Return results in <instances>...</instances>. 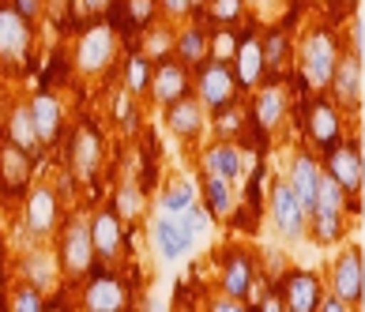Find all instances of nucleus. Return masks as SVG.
<instances>
[{
    "label": "nucleus",
    "instance_id": "obj_1",
    "mask_svg": "<svg viewBox=\"0 0 365 312\" xmlns=\"http://www.w3.org/2000/svg\"><path fill=\"white\" fill-rule=\"evenodd\" d=\"M343 57V42L331 26H313L302 38V49H297V72H302L309 90H328L331 72Z\"/></svg>",
    "mask_w": 365,
    "mask_h": 312
},
{
    "label": "nucleus",
    "instance_id": "obj_2",
    "mask_svg": "<svg viewBox=\"0 0 365 312\" xmlns=\"http://www.w3.org/2000/svg\"><path fill=\"white\" fill-rule=\"evenodd\" d=\"M192 94L211 117L230 110V105H237V98H241V90L234 83V72H230V64H222V61H204L200 68H192Z\"/></svg>",
    "mask_w": 365,
    "mask_h": 312
},
{
    "label": "nucleus",
    "instance_id": "obj_3",
    "mask_svg": "<svg viewBox=\"0 0 365 312\" xmlns=\"http://www.w3.org/2000/svg\"><path fill=\"white\" fill-rule=\"evenodd\" d=\"M117 31L110 23H91L83 34L76 38V49H72V61H76V72L83 76H102L110 72L113 61H117Z\"/></svg>",
    "mask_w": 365,
    "mask_h": 312
},
{
    "label": "nucleus",
    "instance_id": "obj_4",
    "mask_svg": "<svg viewBox=\"0 0 365 312\" xmlns=\"http://www.w3.org/2000/svg\"><path fill=\"white\" fill-rule=\"evenodd\" d=\"M57 264H61V275L72 279V282H83L98 260H94V245H91V229H87V219L76 214L68 219V226L61 229V249H57Z\"/></svg>",
    "mask_w": 365,
    "mask_h": 312
},
{
    "label": "nucleus",
    "instance_id": "obj_5",
    "mask_svg": "<svg viewBox=\"0 0 365 312\" xmlns=\"http://www.w3.org/2000/svg\"><path fill=\"white\" fill-rule=\"evenodd\" d=\"M34 49V23H26L11 4H0V72H23Z\"/></svg>",
    "mask_w": 365,
    "mask_h": 312
},
{
    "label": "nucleus",
    "instance_id": "obj_6",
    "mask_svg": "<svg viewBox=\"0 0 365 312\" xmlns=\"http://www.w3.org/2000/svg\"><path fill=\"white\" fill-rule=\"evenodd\" d=\"M324 173L343 188L346 203L354 207L358 196H361V184H365V158H361V143L358 140H339L331 147L328 155H324Z\"/></svg>",
    "mask_w": 365,
    "mask_h": 312
},
{
    "label": "nucleus",
    "instance_id": "obj_7",
    "mask_svg": "<svg viewBox=\"0 0 365 312\" xmlns=\"http://www.w3.org/2000/svg\"><path fill=\"white\" fill-rule=\"evenodd\" d=\"M23 199V234L31 241H49L61 222V196L53 184H34L19 196Z\"/></svg>",
    "mask_w": 365,
    "mask_h": 312
},
{
    "label": "nucleus",
    "instance_id": "obj_8",
    "mask_svg": "<svg viewBox=\"0 0 365 312\" xmlns=\"http://www.w3.org/2000/svg\"><path fill=\"white\" fill-rule=\"evenodd\" d=\"M196 234L188 229V222L181 219V214H166V211H155L151 219V245L158 252L162 264H181L192 256L196 249Z\"/></svg>",
    "mask_w": 365,
    "mask_h": 312
},
{
    "label": "nucleus",
    "instance_id": "obj_9",
    "mask_svg": "<svg viewBox=\"0 0 365 312\" xmlns=\"http://www.w3.org/2000/svg\"><path fill=\"white\" fill-rule=\"evenodd\" d=\"M267 203H272V226L282 241H302L309 237L305 226H309V211L297 203L294 188L287 184V177L272 181V192H267Z\"/></svg>",
    "mask_w": 365,
    "mask_h": 312
},
{
    "label": "nucleus",
    "instance_id": "obj_10",
    "mask_svg": "<svg viewBox=\"0 0 365 312\" xmlns=\"http://www.w3.org/2000/svg\"><path fill=\"white\" fill-rule=\"evenodd\" d=\"M68 162H72V177L79 181H91L94 173L102 170L106 162V135L94 120H79L76 132H72V143H68Z\"/></svg>",
    "mask_w": 365,
    "mask_h": 312
},
{
    "label": "nucleus",
    "instance_id": "obj_11",
    "mask_svg": "<svg viewBox=\"0 0 365 312\" xmlns=\"http://www.w3.org/2000/svg\"><path fill=\"white\" fill-rule=\"evenodd\" d=\"M302 132H305V140L313 143L317 151L328 155L339 140H346V135H343V110H339L335 102H328V98H317V102L305 110Z\"/></svg>",
    "mask_w": 365,
    "mask_h": 312
},
{
    "label": "nucleus",
    "instance_id": "obj_12",
    "mask_svg": "<svg viewBox=\"0 0 365 312\" xmlns=\"http://www.w3.org/2000/svg\"><path fill=\"white\" fill-rule=\"evenodd\" d=\"M79 305H83V312H125L128 308V286L113 271H91L83 279Z\"/></svg>",
    "mask_w": 365,
    "mask_h": 312
},
{
    "label": "nucleus",
    "instance_id": "obj_13",
    "mask_svg": "<svg viewBox=\"0 0 365 312\" xmlns=\"http://www.w3.org/2000/svg\"><path fill=\"white\" fill-rule=\"evenodd\" d=\"M91 229V245H94V260L102 267H117L120 260V249H125V222L113 207H102L94 211V219H87Z\"/></svg>",
    "mask_w": 365,
    "mask_h": 312
},
{
    "label": "nucleus",
    "instance_id": "obj_14",
    "mask_svg": "<svg viewBox=\"0 0 365 312\" xmlns=\"http://www.w3.org/2000/svg\"><path fill=\"white\" fill-rule=\"evenodd\" d=\"M290 117V90L279 79H264L252 90V120L260 132H279Z\"/></svg>",
    "mask_w": 365,
    "mask_h": 312
},
{
    "label": "nucleus",
    "instance_id": "obj_15",
    "mask_svg": "<svg viewBox=\"0 0 365 312\" xmlns=\"http://www.w3.org/2000/svg\"><path fill=\"white\" fill-rule=\"evenodd\" d=\"M230 72H234V83L241 94H252L267 79L264 76V49H260V34L256 31H245L237 38V49L230 57Z\"/></svg>",
    "mask_w": 365,
    "mask_h": 312
},
{
    "label": "nucleus",
    "instance_id": "obj_16",
    "mask_svg": "<svg viewBox=\"0 0 365 312\" xmlns=\"http://www.w3.org/2000/svg\"><path fill=\"white\" fill-rule=\"evenodd\" d=\"M188 90H192V68H185L178 57H158V64L151 68V87H147L151 102L166 110L170 102H178Z\"/></svg>",
    "mask_w": 365,
    "mask_h": 312
},
{
    "label": "nucleus",
    "instance_id": "obj_17",
    "mask_svg": "<svg viewBox=\"0 0 365 312\" xmlns=\"http://www.w3.org/2000/svg\"><path fill=\"white\" fill-rule=\"evenodd\" d=\"M331 102L339 105L343 113L350 110H358L361 98H365V68H361V57H354V53H343L339 64H335V72H331Z\"/></svg>",
    "mask_w": 365,
    "mask_h": 312
},
{
    "label": "nucleus",
    "instance_id": "obj_18",
    "mask_svg": "<svg viewBox=\"0 0 365 312\" xmlns=\"http://www.w3.org/2000/svg\"><path fill=\"white\" fill-rule=\"evenodd\" d=\"M252 286H256V256L245 249H230L219 267V293L234 297V301H245Z\"/></svg>",
    "mask_w": 365,
    "mask_h": 312
},
{
    "label": "nucleus",
    "instance_id": "obj_19",
    "mask_svg": "<svg viewBox=\"0 0 365 312\" xmlns=\"http://www.w3.org/2000/svg\"><path fill=\"white\" fill-rule=\"evenodd\" d=\"M331 293L346 305H361L365 301V264H361V252L358 249H346L335 256L331 264Z\"/></svg>",
    "mask_w": 365,
    "mask_h": 312
},
{
    "label": "nucleus",
    "instance_id": "obj_20",
    "mask_svg": "<svg viewBox=\"0 0 365 312\" xmlns=\"http://www.w3.org/2000/svg\"><path fill=\"white\" fill-rule=\"evenodd\" d=\"M200 173H215L230 184H241L245 181V151L234 143V140H219L200 151Z\"/></svg>",
    "mask_w": 365,
    "mask_h": 312
},
{
    "label": "nucleus",
    "instance_id": "obj_21",
    "mask_svg": "<svg viewBox=\"0 0 365 312\" xmlns=\"http://www.w3.org/2000/svg\"><path fill=\"white\" fill-rule=\"evenodd\" d=\"M166 128L178 135V140H185V143H196L200 135H204V128H207V110L200 105V98H196L192 90L181 94L178 102L166 105Z\"/></svg>",
    "mask_w": 365,
    "mask_h": 312
},
{
    "label": "nucleus",
    "instance_id": "obj_22",
    "mask_svg": "<svg viewBox=\"0 0 365 312\" xmlns=\"http://www.w3.org/2000/svg\"><path fill=\"white\" fill-rule=\"evenodd\" d=\"M31 166H34L31 155L19 151L16 143L0 140V196L19 199L31 188Z\"/></svg>",
    "mask_w": 365,
    "mask_h": 312
},
{
    "label": "nucleus",
    "instance_id": "obj_23",
    "mask_svg": "<svg viewBox=\"0 0 365 312\" xmlns=\"http://www.w3.org/2000/svg\"><path fill=\"white\" fill-rule=\"evenodd\" d=\"M26 110H31L38 143L53 147L57 135H61V128H64V102L57 98V94H49V90H38L34 98H26Z\"/></svg>",
    "mask_w": 365,
    "mask_h": 312
},
{
    "label": "nucleus",
    "instance_id": "obj_24",
    "mask_svg": "<svg viewBox=\"0 0 365 312\" xmlns=\"http://www.w3.org/2000/svg\"><path fill=\"white\" fill-rule=\"evenodd\" d=\"M320 297H324V282L317 271H294L279 290V301L287 312H317Z\"/></svg>",
    "mask_w": 365,
    "mask_h": 312
},
{
    "label": "nucleus",
    "instance_id": "obj_25",
    "mask_svg": "<svg viewBox=\"0 0 365 312\" xmlns=\"http://www.w3.org/2000/svg\"><path fill=\"white\" fill-rule=\"evenodd\" d=\"M23 282H31L38 290H53L57 286V275H61V264H57V252H53L46 241H34V249L23 256Z\"/></svg>",
    "mask_w": 365,
    "mask_h": 312
},
{
    "label": "nucleus",
    "instance_id": "obj_26",
    "mask_svg": "<svg viewBox=\"0 0 365 312\" xmlns=\"http://www.w3.org/2000/svg\"><path fill=\"white\" fill-rule=\"evenodd\" d=\"M287 184L294 188L297 203L309 211L317 199V184H320V158L313 151H297L290 162V173H287Z\"/></svg>",
    "mask_w": 365,
    "mask_h": 312
},
{
    "label": "nucleus",
    "instance_id": "obj_27",
    "mask_svg": "<svg viewBox=\"0 0 365 312\" xmlns=\"http://www.w3.org/2000/svg\"><path fill=\"white\" fill-rule=\"evenodd\" d=\"M204 211L211 214L215 222H230L237 214V184H230V181H222V177H215V173H204Z\"/></svg>",
    "mask_w": 365,
    "mask_h": 312
},
{
    "label": "nucleus",
    "instance_id": "obj_28",
    "mask_svg": "<svg viewBox=\"0 0 365 312\" xmlns=\"http://www.w3.org/2000/svg\"><path fill=\"white\" fill-rule=\"evenodd\" d=\"M110 11H117V19L110 23L113 31L120 34H140L155 23V11H158V0H113Z\"/></svg>",
    "mask_w": 365,
    "mask_h": 312
},
{
    "label": "nucleus",
    "instance_id": "obj_29",
    "mask_svg": "<svg viewBox=\"0 0 365 312\" xmlns=\"http://www.w3.org/2000/svg\"><path fill=\"white\" fill-rule=\"evenodd\" d=\"M4 140L16 143L19 151L26 155H38L42 151V143H38V132H34V120H31V110H26V102H16L11 110L4 113Z\"/></svg>",
    "mask_w": 365,
    "mask_h": 312
},
{
    "label": "nucleus",
    "instance_id": "obj_30",
    "mask_svg": "<svg viewBox=\"0 0 365 312\" xmlns=\"http://www.w3.org/2000/svg\"><path fill=\"white\" fill-rule=\"evenodd\" d=\"M173 57H178L185 68H200L207 61V26L204 23H192L185 31L173 34Z\"/></svg>",
    "mask_w": 365,
    "mask_h": 312
},
{
    "label": "nucleus",
    "instance_id": "obj_31",
    "mask_svg": "<svg viewBox=\"0 0 365 312\" xmlns=\"http://www.w3.org/2000/svg\"><path fill=\"white\" fill-rule=\"evenodd\" d=\"M260 49H264V76L267 79H279L282 72H287L290 57H294L287 31H282V26H272V31L260 38Z\"/></svg>",
    "mask_w": 365,
    "mask_h": 312
},
{
    "label": "nucleus",
    "instance_id": "obj_32",
    "mask_svg": "<svg viewBox=\"0 0 365 312\" xmlns=\"http://www.w3.org/2000/svg\"><path fill=\"white\" fill-rule=\"evenodd\" d=\"M196 203H200L196 181H188V177H170V184L162 188V196H158V211H166V214H185L188 207H196Z\"/></svg>",
    "mask_w": 365,
    "mask_h": 312
},
{
    "label": "nucleus",
    "instance_id": "obj_33",
    "mask_svg": "<svg viewBox=\"0 0 365 312\" xmlns=\"http://www.w3.org/2000/svg\"><path fill=\"white\" fill-rule=\"evenodd\" d=\"M305 234H313L317 245H335L346 234V211H309Z\"/></svg>",
    "mask_w": 365,
    "mask_h": 312
},
{
    "label": "nucleus",
    "instance_id": "obj_34",
    "mask_svg": "<svg viewBox=\"0 0 365 312\" xmlns=\"http://www.w3.org/2000/svg\"><path fill=\"white\" fill-rule=\"evenodd\" d=\"M151 57H143V53H128V61H125V90L128 94H147V87H151Z\"/></svg>",
    "mask_w": 365,
    "mask_h": 312
},
{
    "label": "nucleus",
    "instance_id": "obj_35",
    "mask_svg": "<svg viewBox=\"0 0 365 312\" xmlns=\"http://www.w3.org/2000/svg\"><path fill=\"white\" fill-rule=\"evenodd\" d=\"M46 293L31 286V282H16V286L8 290V308L4 312H46Z\"/></svg>",
    "mask_w": 365,
    "mask_h": 312
},
{
    "label": "nucleus",
    "instance_id": "obj_36",
    "mask_svg": "<svg viewBox=\"0 0 365 312\" xmlns=\"http://www.w3.org/2000/svg\"><path fill=\"white\" fill-rule=\"evenodd\" d=\"M113 211L120 214V222H132L143 214V188L140 184H120L117 188V199H113Z\"/></svg>",
    "mask_w": 365,
    "mask_h": 312
},
{
    "label": "nucleus",
    "instance_id": "obj_37",
    "mask_svg": "<svg viewBox=\"0 0 365 312\" xmlns=\"http://www.w3.org/2000/svg\"><path fill=\"white\" fill-rule=\"evenodd\" d=\"M207 19L211 23H241V11H245V0H207Z\"/></svg>",
    "mask_w": 365,
    "mask_h": 312
},
{
    "label": "nucleus",
    "instance_id": "obj_38",
    "mask_svg": "<svg viewBox=\"0 0 365 312\" xmlns=\"http://www.w3.org/2000/svg\"><path fill=\"white\" fill-rule=\"evenodd\" d=\"M113 117H117V125L125 128V132H132L140 125V117H136V94H128L125 87H120V94L113 98Z\"/></svg>",
    "mask_w": 365,
    "mask_h": 312
},
{
    "label": "nucleus",
    "instance_id": "obj_39",
    "mask_svg": "<svg viewBox=\"0 0 365 312\" xmlns=\"http://www.w3.org/2000/svg\"><path fill=\"white\" fill-rule=\"evenodd\" d=\"M11 8H16L26 23H38L46 16V0H11Z\"/></svg>",
    "mask_w": 365,
    "mask_h": 312
},
{
    "label": "nucleus",
    "instance_id": "obj_40",
    "mask_svg": "<svg viewBox=\"0 0 365 312\" xmlns=\"http://www.w3.org/2000/svg\"><path fill=\"white\" fill-rule=\"evenodd\" d=\"M158 11L166 19H181V16H192V0H158Z\"/></svg>",
    "mask_w": 365,
    "mask_h": 312
},
{
    "label": "nucleus",
    "instance_id": "obj_41",
    "mask_svg": "<svg viewBox=\"0 0 365 312\" xmlns=\"http://www.w3.org/2000/svg\"><path fill=\"white\" fill-rule=\"evenodd\" d=\"M365 49V34H361V16H350V42L343 46V53H354V57H361Z\"/></svg>",
    "mask_w": 365,
    "mask_h": 312
},
{
    "label": "nucleus",
    "instance_id": "obj_42",
    "mask_svg": "<svg viewBox=\"0 0 365 312\" xmlns=\"http://www.w3.org/2000/svg\"><path fill=\"white\" fill-rule=\"evenodd\" d=\"M204 312H252V308H245V301H234V297H211L207 301V308Z\"/></svg>",
    "mask_w": 365,
    "mask_h": 312
},
{
    "label": "nucleus",
    "instance_id": "obj_43",
    "mask_svg": "<svg viewBox=\"0 0 365 312\" xmlns=\"http://www.w3.org/2000/svg\"><path fill=\"white\" fill-rule=\"evenodd\" d=\"M317 312H354V305L339 301L335 293H324V297H320V305H317Z\"/></svg>",
    "mask_w": 365,
    "mask_h": 312
},
{
    "label": "nucleus",
    "instance_id": "obj_44",
    "mask_svg": "<svg viewBox=\"0 0 365 312\" xmlns=\"http://www.w3.org/2000/svg\"><path fill=\"white\" fill-rule=\"evenodd\" d=\"M110 4L113 0H79V11H83V16H106Z\"/></svg>",
    "mask_w": 365,
    "mask_h": 312
},
{
    "label": "nucleus",
    "instance_id": "obj_45",
    "mask_svg": "<svg viewBox=\"0 0 365 312\" xmlns=\"http://www.w3.org/2000/svg\"><path fill=\"white\" fill-rule=\"evenodd\" d=\"M143 312H170L166 308V297H162V293H147L143 297Z\"/></svg>",
    "mask_w": 365,
    "mask_h": 312
},
{
    "label": "nucleus",
    "instance_id": "obj_46",
    "mask_svg": "<svg viewBox=\"0 0 365 312\" xmlns=\"http://www.w3.org/2000/svg\"><path fill=\"white\" fill-rule=\"evenodd\" d=\"M260 312H287V308H282L279 293H272V297H264V301H260Z\"/></svg>",
    "mask_w": 365,
    "mask_h": 312
},
{
    "label": "nucleus",
    "instance_id": "obj_47",
    "mask_svg": "<svg viewBox=\"0 0 365 312\" xmlns=\"http://www.w3.org/2000/svg\"><path fill=\"white\" fill-rule=\"evenodd\" d=\"M204 4H207V0H192V16L204 19Z\"/></svg>",
    "mask_w": 365,
    "mask_h": 312
},
{
    "label": "nucleus",
    "instance_id": "obj_48",
    "mask_svg": "<svg viewBox=\"0 0 365 312\" xmlns=\"http://www.w3.org/2000/svg\"><path fill=\"white\" fill-rule=\"evenodd\" d=\"M245 4H256V0H245Z\"/></svg>",
    "mask_w": 365,
    "mask_h": 312
},
{
    "label": "nucleus",
    "instance_id": "obj_49",
    "mask_svg": "<svg viewBox=\"0 0 365 312\" xmlns=\"http://www.w3.org/2000/svg\"><path fill=\"white\" fill-rule=\"evenodd\" d=\"M46 312H53V308H49V305H46Z\"/></svg>",
    "mask_w": 365,
    "mask_h": 312
}]
</instances>
